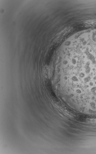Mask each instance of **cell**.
<instances>
[{"instance_id": "cell-1", "label": "cell", "mask_w": 96, "mask_h": 154, "mask_svg": "<svg viewBox=\"0 0 96 154\" xmlns=\"http://www.w3.org/2000/svg\"><path fill=\"white\" fill-rule=\"evenodd\" d=\"M84 25L88 27H96V19H91L85 21Z\"/></svg>"}]
</instances>
